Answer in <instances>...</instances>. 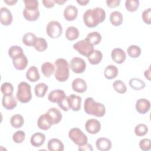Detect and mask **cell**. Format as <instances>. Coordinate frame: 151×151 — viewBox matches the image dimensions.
<instances>
[{
	"label": "cell",
	"mask_w": 151,
	"mask_h": 151,
	"mask_svg": "<svg viewBox=\"0 0 151 151\" xmlns=\"http://www.w3.org/2000/svg\"><path fill=\"white\" fill-rule=\"evenodd\" d=\"M105 18L106 12L100 7L88 9L83 14L84 23L88 28L96 27L99 24L103 22Z\"/></svg>",
	"instance_id": "cell-1"
},
{
	"label": "cell",
	"mask_w": 151,
	"mask_h": 151,
	"mask_svg": "<svg viewBox=\"0 0 151 151\" xmlns=\"http://www.w3.org/2000/svg\"><path fill=\"white\" fill-rule=\"evenodd\" d=\"M84 110L87 114L96 117H103L106 113V108L104 104L97 102L92 97H87L84 103Z\"/></svg>",
	"instance_id": "cell-2"
},
{
	"label": "cell",
	"mask_w": 151,
	"mask_h": 151,
	"mask_svg": "<svg viewBox=\"0 0 151 151\" xmlns=\"http://www.w3.org/2000/svg\"><path fill=\"white\" fill-rule=\"evenodd\" d=\"M54 66V76L57 80L60 82L67 81L70 75V66L67 61L64 58H58L55 61Z\"/></svg>",
	"instance_id": "cell-3"
},
{
	"label": "cell",
	"mask_w": 151,
	"mask_h": 151,
	"mask_svg": "<svg viewBox=\"0 0 151 151\" xmlns=\"http://www.w3.org/2000/svg\"><path fill=\"white\" fill-rule=\"evenodd\" d=\"M17 98L18 100L22 103H28L31 100V88L28 83L25 81H22L19 83L17 92Z\"/></svg>",
	"instance_id": "cell-4"
},
{
	"label": "cell",
	"mask_w": 151,
	"mask_h": 151,
	"mask_svg": "<svg viewBox=\"0 0 151 151\" xmlns=\"http://www.w3.org/2000/svg\"><path fill=\"white\" fill-rule=\"evenodd\" d=\"M73 48L77 51L81 55L88 57L89 55L94 51V45L91 44L86 38L79 41L73 46Z\"/></svg>",
	"instance_id": "cell-5"
},
{
	"label": "cell",
	"mask_w": 151,
	"mask_h": 151,
	"mask_svg": "<svg viewBox=\"0 0 151 151\" xmlns=\"http://www.w3.org/2000/svg\"><path fill=\"white\" fill-rule=\"evenodd\" d=\"M68 137L74 143L78 146L84 145L88 142L87 136L77 127H74L70 130L68 132Z\"/></svg>",
	"instance_id": "cell-6"
},
{
	"label": "cell",
	"mask_w": 151,
	"mask_h": 151,
	"mask_svg": "<svg viewBox=\"0 0 151 151\" xmlns=\"http://www.w3.org/2000/svg\"><path fill=\"white\" fill-rule=\"evenodd\" d=\"M46 32L50 38H57L63 33L62 26L57 21H50L46 27Z\"/></svg>",
	"instance_id": "cell-7"
},
{
	"label": "cell",
	"mask_w": 151,
	"mask_h": 151,
	"mask_svg": "<svg viewBox=\"0 0 151 151\" xmlns=\"http://www.w3.org/2000/svg\"><path fill=\"white\" fill-rule=\"evenodd\" d=\"M69 66L74 73L80 74L85 71L86 68V63L83 58L76 57L71 59Z\"/></svg>",
	"instance_id": "cell-8"
},
{
	"label": "cell",
	"mask_w": 151,
	"mask_h": 151,
	"mask_svg": "<svg viewBox=\"0 0 151 151\" xmlns=\"http://www.w3.org/2000/svg\"><path fill=\"white\" fill-rule=\"evenodd\" d=\"M85 128L88 133L94 134L99 133L100 130L101 124L97 119H90L86 121L85 123Z\"/></svg>",
	"instance_id": "cell-9"
},
{
	"label": "cell",
	"mask_w": 151,
	"mask_h": 151,
	"mask_svg": "<svg viewBox=\"0 0 151 151\" xmlns=\"http://www.w3.org/2000/svg\"><path fill=\"white\" fill-rule=\"evenodd\" d=\"M13 17L11 12L6 7H2L0 9V21L1 23L5 26L11 24Z\"/></svg>",
	"instance_id": "cell-10"
},
{
	"label": "cell",
	"mask_w": 151,
	"mask_h": 151,
	"mask_svg": "<svg viewBox=\"0 0 151 151\" xmlns=\"http://www.w3.org/2000/svg\"><path fill=\"white\" fill-rule=\"evenodd\" d=\"M3 107L6 110H12L17 105L16 98L12 94H4L2 100Z\"/></svg>",
	"instance_id": "cell-11"
},
{
	"label": "cell",
	"mask_w": 151,
	"mask_h": 151,
	"mask_svg": "<svg viewBox=\"0 0 151 151\" xmlns=\"http://www.w3.org/2000/svg\"><path fill=\"white\" fill-rule=\"evenodd\" d=\"M136 111L140 114H145L150 109V103L146 99H139L136 101L135 105Z\"/></svg>",
	"instance_id": "cell-12"
},
{
	"label": "cell",
	"mask_w": 151,
	"mask_h": 151,
	"mask_svg": "<svg viewBox=\"0 0 151 151\" xmlns=\"http://www.w3.org/2000/svg\"><path fill=\"white\" fill-rule=\"evenodd\" d=\"M70 109L73 111H78L81 109V98L80 96L72 94L67 96Z\"/></svg>",
	"instance_id": "cell-13"
},
{
	"label": "cell",
	"mask_w": 151,
	"mask_h": 151,
	"mask_svg": "<svg viewBox=\"0 0 151 151\" xmlns=\"http://www.w3.org/2000/svg\"><path fill=\"white\" fill-rule=\"evenodd\" d=\"M53 125L52 122L47 113L41 114L37 121V126L39 129L43 130H47Z\"/></svg>",
	"instance_id": "cell-14"
},
{
	"label": "cell",
	"mask_w": 151,
	"mask_h": 151,
	"mask_svg": "<svg viewBox=\"0 0 151 151\" xmlns=\"http://www.w3.org/2000/svg\"><path fill=\"white\" fill-rule=\"evenodd\" d=\"M111 57L113 61L117 64L123 63L126 58V55L124 51L120 48L113 49L111 52Z\"/></svg>",
	"instance_id": "cell-15"
},
{
	"label": "cell",
	"mask_w": 151,
	"mask_h": 151,
	"mask_svg": "<svg viewBox=\"0 0 151 151\" xmlns=\"http://www.w3.org/2000/svg\"><path fill=\"white\" fill-rule=\"evenodd\" d=\"M64 18L68 21H74L77 17L78 9L74 5H68L67 6L63 12Z\"/></svg>",
	"instance_id": "cell-16"
},
{
	"label": "cell",
	"mask_w": 151,
	"mask_h": 151,
	"mask_svg": "<svg viewBox=\"0 0 151 151\" xmlns=\"http://www.w3.org/2000/svg\"><path fill=\"white\" fill-rule=\"evenodd\" d=\"M71 87L74 91L79 93H84L87 88L86 82L81 78H77L74 79L72 82Z\"/></svg>",
	"instance_id": "cell-17"
},
{
	"label": "cell",
	"mask_w": 151,
	"mask_h": 151,
	"mask_svg": "<svg viewBox=\"0 0 151 151\" xmlns=\"http://www.w3.org/2000/svg\"><path fill=\"white\" fill-rule=\"evenodd\" d=\"M46 113L50 118L52 124H56L59 123L62 119V114L61 111L57 108H50Z\"/></svg>",
	"instance_id": "cell-18"
},
{
	"label": "cell",
	"mask_w": 151,
	"mask_h": 151,
	"mask_svg": "<svg viewBox=\"0 0 151 151\" xmlns=\"http://www.w3.org/2000/svg\"><path fill=\"white\" fill-rule=\"evenodd\" d=\"M12 64L17 70H23L27 66L28 59L26 55L23 54L21 55L12 59Z\"/></svg>",
	"instance_id": "cell-19"
},
{
	"label": "cell",
	"mask_w": 151,
	"mask_h": 151,
	"mask_svg": "<svg viewBox=\"0 0 151 151\" xmlns=\"http://www.w3.org/2000/svg\"><path fill=\"white\" fill-rule=\"evenodd\" d=\"M65 92L60 89H56L51 91L48 96V99L52 103H58L65 97Z\"/></svg>",
	"instance_id": "cell-20"
},
{
	"label": "cell",
	"mask_w": 151,
	"mask_h": 151,
	"mask_svg": "<svg viewBox=\"0 0 151 151\" xmlns=\"http://www.w3.org/2000/svg\"><path fill=\"white\" fill-rule=\"evenodd\" d=\"M96 147L100 151H107L111 148V142L107 138L100 137L96 140Z\"/></svg>",
	"instance_id": "cell-21"
},
{
	"label": "cell",
	"mask_w": 151,
	"mask_h": 151,
	"mask_svg": "<svg viewBox=\"0 0 151 151\" xmlns=\"http://www.w3.org/2000/svg\"><path fill=\"white\" fill-rule=\"evenodd\" d=\"M22 13L24 18L29 21H35L40 17V11L38 9H32L25 8Z\"/></svg>",
	"instance_id": "cell-22"
},
{
	"label": "cell",
	"mask_w": 151,
	"mask_h": 151,
	"mask_svg": "<svg viewBox=\"0 0 151 151\" xmlns=\"http://www.w3.org/2000/svg\"><path fill=\"white\" fill-rule=\"evenodd\" d=\"M45 140V136L42 133H35L33 134L30 139L31 144L32 146L38 147L41 146Z\"/></svg>",
	"instance_id": "cell-23"
},
{
	"label": "cell",
	"mask_w": 151,
	"mask_h": 151,
	"mask_svg": "<svg viewBox=\"0 0 151 151\" xmlns=\"http://www.w3.org/2000/svg\"><path fill=\"white\" fill-rule=\"evenodd\" d=\"M47 147L50 151H63L64 149L63 142L56 138L51 139L48 141Z\"/></svg>",
	"instance_id": "cell-24"
},
{
	"label": "cell",
	"mask_w": 151,
	"mask_h": 151,
	"mask_svg": "<svg viewBox=\"0 0 151 151\" xmlns=\"http://www.w3.org/2000/svg\"><path fill=\"white\" fill-rule=\"evenodd\" d=\"M27 78L31 82H36L40 78L38 68L35 66H31L26 73Z\"/></svg>",
	"instance_id": "cell-25"
},
{
	"label": "cell",
	"mask_w": 151,
	"mask_h": 151,
	"mask_svg": "<svg viewBox=\"0 0 151 151\" xmlns=\"http://www.w3.org/2000/svg\"><path fill=\"white\" fill-rule=\"evenodd\" d=\"M103 58L102 52L97 50H94V51L87 57V59L89 63L92 65H97L99 64Z\"/></svg>",
	"instance_id": "cell-26"
},
{
	"label": "cell",
	"mask_w": 151,
	"mask_h": 151,
	"mask_svg": "<svg viewBox=\"0 0 151 151\" xmlns=\"http://www.w3.org/2000/svg\"><path fill=\"white\" fill-rule=\"evenodd\" d=\"M118 68L114 65H107L104 71V77L109 80H111L117 77L118 75Z\"/></svg>",
	"instance_id": "cell-27"
},
{
	"label": "cell",
	"mask_w": 151,
	"mask_h": 151,
	"mask_svg": "<svg viewBox=\"0 0 151 151\" xmlns=\"http://www.w3.org/2000/svg\"><path fill=\"white\" fill-rule=\"evenodd\" d=\"M109 19L112 25L114 26H119L122 24L123 17L120 12L114 11L110 14Z\"/></svg>",
	"instance_id": "cell-28"
},
{
	"label": "cell",
	"mask_w": 151,
	"mask_h": 151,
	"mask_svg": "<svg viewBox=\"0 0 151 151\" xmlns=\"http://www.w3.org/2000/svg\"><path fill=\"white\" fill-rule=\"evenodd\" d=\"M80 32L78 29L73 26L68 27L65 31V37L70 41H73L78 38Z\"/></svg>",
	"instance_id": "cell-29"
},
{
	"label": "cell",
	"mask_w": 151,
	"mask_h": 151,
	"mask_svg": "<svg viewBox=\"0 0 151 151\" xmlns=\"http://www.w3.org/2000/svg\"><path fill=\"white\" fill-rule=\"evenodd\" d=\"M55 70V66L50 62H45L41 65V72L45 77H50Z\"/></svg>",
	"instance_id": "cell-30"
},
{
	"label": "cell",
	"mask_w": 151,
	"mask_h": 151,
	"mask_svg": "<svg viewBox=\"0 0 151 151\" xmlns=\"http://www.w3.org/2000/svg\"><path fill=\"white\" fill-rule=\"evenodd\" d=\"M130 87L134 90H140L145 87V83L140 78H132L129 81Z\"/></svg>",
	"instance_id": "cell-31"
},
{
	"label": "cell",
	"mask_w": 151,
	"mask_h": 151,
	"mask_svg": "<svg viewBox=\"0 0 151 151\" xmlns=\"http://www.w3.org/2000/svg\"><path fill=\"white\" fill-rule=\"evenodd\" d=\"M10 123L13 127L18 129L23 126L24 123V119L22 115L19 114H15L11 117Z\"/></svg>",
	"instance_id": "cell-32"
},
{
	"label": "cell",
	"mask_w": 151,
	"mask_h": 151,
	"mask_svg": "<svg viewBox=\"0 0 151 151\" xmlns=\"http://www.w3.org/2000/svg\"><path fill=\"white\" fill-rule=\"evenodd\" d=\"M48 86L44 83L37 84L34 88L35 96L38 97H44L48 90Z\"/></svg>",
	"instance_id": "cell-33"
},
{
	"label": "cell",
	"mask_w": 151,
	"mask_h": 151,
	"mask_svg": "<svg viewBox=\"0 0 151 151\" xmlns=\"http://www.w3.org/2000/svg\"><path fill=\"white\" fill-rule=\"evenodd\" d=\"M33 47L37 51L42 52L47 48L48 44L44 38L41 37H37Z\"/></svg>",
	"instance_id": "cell-34"
},
{
	"label": "cell",
	"mask_w": 151,
	"mask_h": 151,
	"mask_svg": "<svg viewBox=\"0 0 151 151\" xmlns=\"http://www.w3.org/2000/svg\"><path fill=\"white\" fill-rule=\"evenodd\" d=\"M93 45L99 44L101 40V35L97 31L91 32L87 34L86 38Z\"/></svg>",
	"instance_id": "cell-35"
},
{
	"label": "cell",
	"mask_w": 151,
	"mask_h": 151,
	"mask_svg": "<svg viewBox=\"0 0 151 151\" xmlns=\"http://www.w3.org/2000/svg\"><path fill=\"white\" fill-rule=\"evenodd\" d=\"M37 38L36 35L32 32H27L22 37V42L27 46H33Z\"/></svg>",
	"instance_id": "cell-36"
},
{
	"label": "cell",
	"mask_w": 151,
	"mask_h": 151,
	"mask_svg": "<svg viewBox=\"0 0 151 151\" xmlns=\"http://www.w3.org/2000/svg\"><path fill=\"white\" fill-rule=\"evenodd\" d=\"M23 54V50L18 45H12L8 50V54L12 59H14Z\"/></svg>",
	"instance_id": "cell-37"
},
{
	"label": "cell",
	"mask_w": 151,
	"mask_h": 151,
	"mask_svg": "<svg viewBox=\"0 0 151 151\" xmlns=\"http://www.w3.org/2000/svg\"><path fill=\"white\" fill-rule=\"evenodd\" d=\"M113 87L114 90L119 94H124L127 91V87L124 82L122 80H117L113 83Z\"/></svg>",
	"instance_id": "cell-38"
},
{
	"label": "cell",
	"mask_w": 151,
	"mask_h": 151,
	"mask_svg": "<svg viewBox=\"0 0 151 151\" xmlns=\"http://www.w3.org/2000/svg\"><path fill=\"white\" fill-rule=\"evenodd\" d=\"M127 52L129 57L132 58H137L141 54V49L137 45H132L127 48Z\"/></svg>",
	"instance_id": "cell-39"
},
{
	"label": "cell",
	"mask_w": 151,
	"mask_h": 151,
	"mask_svg": "<svg viewBox=\"0 0 151 151\" xmlns=\"http://www.w3.org/2000/svg\"><path fill=\"white\" fill-rule=\"evenodd\" d=\"M139 6L138 0H126L125 1V7L129 12L136 11Z\"/></svg>",
	"instance_id": "cell-40"
},
{
	"label": "cell",
	"mask_w": 151,
	"mask_h": 151,
	"mask_svg": "<svg viewBox=\"0 0 151 151\" xmlns=\"http://www.w3.org/2000/svg\"><path fill=\"white\" fill-rule=\"evenodd\" d=\"M148 132L147 126L143 123L139 124L134 128V133L137 136H143Z\"/></svg>",
	"instance_id": "cell-41"
},
{
	"label": "cell",
	"mask_w": 151,
	"mask_h": 151,
	"mask_svg": "<svg viewBox=\"0 0 151 151\" xmlns=\"http://www.w3.org/2000/svg\"><path fill=\"white\" fill-rule=\"evenodd\" d=\"M1 92L5 95L12 94L14 91V87L11 83L8 82H5L1 85Z\"/></svg>",
	"instance_id": "cell-42"
},
{
	"label": "cell",
	"mask_w": 151,
	"mask_h": 151,
	"mask_svg": "<svg viewBox=\"0 0 151 151\" xmlns=\"http://www.w3.org/2000/svg\"><path fill=\"white\" fill-rule=\"evenodd\" d=\"M25 139V133L22 130H18L12 136V140L16 143H21Z\"/></svg>",
	"instance_id": "cell-43"
},
{
	"label": "cell",
	"mask_w": 151,
	"mask_h": 151,
	"mask_svg": "<svg viewBox=\"0 0 151 151\" xmlns=\"http://www.w3.org/2000/svg\"><path fill=\"white\" fill-rule=\"evenodd\" d=\"M139 145L142 150L148 151L151 148V140L149 139H143L139 142Z\"/></svg>",
	"instance_id": "cell-44"
},
{
	"label": "cell",
	"mask_w": 151,
	"mask_h": 151,
	"mask_svg": "<svg viewBox=\"0 0 151 151\" xmlns=\"http://www.w3.org/2000/svg\"><path fill=\"white\" fill-rule=\"evenodd\" d=\"M142 19L145 23L150 25L151 24V8H149L142 12Z\"/></svg>",
	"instance_id": "cell-45"
},
{
	"label": "cell",
	"mask_w": 151,
	"mask_h": 151,
	"mask_svg": "<svg viewBox=\"0 0 151 151\" xmlns=\"http://www.w3.org/2000/svg\"><path fill=\"white\" fill-rule=\"evenodd\" d=\"M25 8L28 9H36L38 8V2L37 0H25L24 1Z\"/></svg>",
	"instance_id": "cell-46"
},
{
	"label": "cell",
	"mask_w": 151,
	"mask_h": 151,
	"mask_svg": "<svg viewBox=\"0 0 151 151\" xmlns=\"http://www.w3.org/2000/svg\"><path fill=\"white\" fill-rule=\"evenodd\" d=\"M58 105L60 108H61L63 110H64L65 111H67L70 109L69 105H68L67 96H65L60 101H59L58 103Z\"/></svg>",
	"instance_id": "cell-47"
},
{
	"label": "cell",
	"mask_w": 151,
	"mask_h": 151,
	"mask_svg": "<svg viewBox=\"0 0 151 151\" xmlns=\"http://www.w3.org/2000/svg\"><path fill=\"white\" fill-rule=\"evenodd\" d=\"M106 4L107 6L109 8H116L118 6L120 3V0H107L106 1Z\"/></svg>",
	"instance_id": "cell-48"
},
{
	"label": "cell",
	"mask_w": 151,
	"mask_h": 151,
	"mask_svg": "<svg viewBox=\"0 0 151 151\" xmlns=\"http://www.w3.org/2000/svg\"><path fill=\"white\" fill-rule=\"evenodd\" d=\"M78 150H82V151H93V149L92 147V146L91 144L89 143H86L84 145L82 146H79L78 147Z\"/></svg>",
	"instance_id": "cell-49"
},
{
	"label": "cell",
	"mask_w": 151,
	"mask_h": 151,
	"mask_svg": "<svg viewBox=\"0 0 151 151\" xmlns=\"http://www.w3.org/2000/svg\"><path fill=\"white\" fill-rule=\"evenodd\" d=\"M42 4L46 8H50L54 6L55 2L54 0H43Z\"/></svg>",
	"instance_id": "cell-50"
},
{
	"label": "cell",
	"mask_w": 151,
	"mask_h": 151,
	"mask_svg": "<svg viewBox=\"0 0 151 151\" xmlns=\"http://www.w3.org/2000/svg\"><path fill=\"white\" fill-rule=\"evenodd\" d=\"M144 75L145 78H146L148 80L150 81V67H149L147 70H145L144 73Z\"/></svg>",
	"instance_id": "cell-51"
},
{
	"label": "cell",
	"mask_w": 151,
	"mask_h": 151,
	"mask_svg": "<svg viewBox=\"0 0 151 151\" xmlns=\"http://www.w3.org/2000/svg\"><path fill=\"white\" fill-rule=\"evenodd\" d=\"M4 1L7 5H10V6L14 5H15L17 2V0H4Z\"/></svg>",
	"instance_id": "cell-52"
},
{
	"label": "cell",
	"mask_w": 151,
	"mask_h": 151,
	"mask_svg": "<svg viewBox=\"0 0 151 151\" xmlns=\"http://www.w3.org/2000/svg\"><path fill=\"white\" fill-rule=\"evenodd\" d=\"M77 2L80 5L84 6V5H86L89 2V1L88 0H77Z\"/></svg>",
	"instance_id": "cell-53"
},
{
	"label": "cell",
	"mask_w": 151,
	"mask_h": 151,
	"mask_svg": "<svg viewBox=\"0 0 151 151\" xmlns=\"http://www.w3.org/2000/svg\"><path fill=\"white\" fill-rule=\"evenodd\" d=\"M66 1H67V0H54L55 3H57L58 5H63Z\"/></svg>",
	"instance_id": "cell-54"
}]
</instances>
